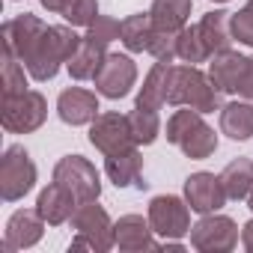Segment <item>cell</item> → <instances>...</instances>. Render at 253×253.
Masks as SVG:
<instances>
[{
  "label": "cell",
  "mask_w": 253,
  "mask_h": 253,
  "mask_svg": "<svg viewBox=\"0 0 253 253\" xmlns=\"http://www.w3.org/2000/svg\"><path fill=\"white\" fill-rule=\"evenodd\" d=\"M84 36H78L72 27H45L33 45L21 54V63L27 66L33 81H51L63 63L72 60V54L81 48Z\"/></svg>",
  "instance_id": "cell-1"
},
{
  "label": "cell",
  "mask_w": 253,
  "mask_h": 253,
  "mask_svg": "<svg viewBox=\"0 0 253 253\" xmlns=\"http://www.w3.org/2000/svg\"><path fill=\"white\" fill-rule=\"evenodd\" d=\"M167 104L191 107V110H200V113H214V110H220V89L194 63L173 66L170 69V84H167Z\"/></svg>",
  "instance_id": "cell-2"
},
{
  "label": "cell",
  "mask_w": 253,
  "mask_h": 253,
  "mask_svg": "<svg viewBox=\"0 0 253 253\" xmlns=\"http://www.w3.org/2000/svg\"><path fill=\"white\" fill-rule=\"evenodd\" d=\"M167 140L176 143L194 161L211 158L217 152V134H214V128L203 122V113L200 110H191V107L176 110L167 119Z\"/></svg>",
  "instance_id": "cell-3"
},
{
  "label": "cell",
  "mask_w": 253,
  "mask_h": 253,
  "mask_svg": "<svg viewBox=\"0 0 253 253\" xmlns=\"http://www.w3.org/2000/svg\"><path fill=\"white\" fill-rule=\"evenodd\" d=\"M72 226H75L72 250H95V253H107L110 247H116L110 214H107L95 200L78 203V209H75V214H72Z\"/></svg>",
  "instance_id": "cell-4"
},
{
  "label": "cell",
  "mask_w": 253,
  "mask_h": 253,
  "mask_svg": "<svg viewBox=\"0 0 253 253\" xmlns=\"http://www.w3.org/2000/svg\"><path fill=\"white\" fill-rule=\"evenodd\" d=\"M48 116V101L42 92L27 89L18 95H3V113L0 122L9 134H30L36 128H42V122Z\"/></svg>",
  "instance_id": "cell-5"
},
{
  "label": "cell",
  "mask_w": 253,
  "mask_h": 253,
  "mask_svg": "<svg viewBox=\"0 0 253 253\" xmlns=\"http://www.w3.org/2000/svg\"><path fill=\"white\" fill-rule=\"evenodd\" d=\"M36 185V164L24 152V146H9L0 158V197L6 203H18Z\"/></svg>",
  "instance_id": "cell-6"
},
{
  "label": "cell",
  "mask_w": 253,
  "mask_h": 253,
  "mask_svg": "<svg viewBox=\"0 0 253 253\" xmlns=\"http://www.w3.org/2000/svg\"><path fill=\"white\" fill-rule=\"evenodd\" d=\"M54 182H60L66 191H72V197L78 203L98 200V194H101L98 170L84 155H66V158H60L57 167H54Z\"/></svg>",
  "instance_id": "cell-7"
},
{
  "label": "cell",
  "mask_w": 253,
  "mask_h": 253,
  "mask_svg": "<svg viewBox=\"0 0 253 253\" xmlns=\"http://www.w3.org/2000/svg\"><path fill=\"white\" fill-rule=\"evenodd\" d=\"M238 244V226L226 214H203L191 226V247L200 253H229Z\"/></svg>",
  "instance_id": "cell-8"
},
{
  "label": "cell",
  "mask_w": 253,
  "mask_h": 253,
  "mask_svg": "<svg viewBox=\"0 0 253 253\" xmlns=\"http://www.w3.org/2000/svg\"><path fill=\"white\" fill-rule=\"evenodd\" d=\"M149 223L152 229L164 238V241H176L182 235L191 232V211H188V200L173 197V194H161L149 203Z\"/></svg>",
  "instance_id": "cell-9"
},
{
  "label": "cell",
  "mask_w": 253,
  "mask_h": 253,
  "mask_svg": "<svg viewBox=\"0 0 253 253\" xmlns=\"http://www.w3.org/2000/svg\"><path fill=\"white\" fill-rule=\"evenodd\" d=\"M89 143L104 158L113 155V152L128 149V146H137L134 134H131V122L122 113H98L92 119V125H89Z\"/></svg>",
  "instance_id": "cell-10"
},
{
  "label": "cell",
  "mask_w": 253,
  "mask_h": 253,
  "mask_svg": "<svg viewBox=\"0 0 253 253\" xmlns=\"http://www.w3.org/2000/svg\"><path fill=\"white\" fill-rule=\"evenodd\" d=\"M92 81L104 98H125L137 81V66L128 54H107Z\"/></svg>",
  "instance_id": "cell-11"
},
{
  "label": "cell",
  "mask_w": 253,
  "mask_h": 253,
  "mask_svg": "<svg viewBox=\"0 0 253 253\" xmlns=\"http://www.w3.org/2000/svg\"><path fill=\"white\" fill-rule=\"evenodd\" d=\"M185 200H188L191 211H197V214H211V211H220L229 197H226V191H223L220 176L200 170V173H191V176L185 179Z\"/></svg>",
  "instance_id": "cell-12"
},
{
  "label": "cell",
  "mask_w": 253,
  "mask_h": 253,
  "mask_svg": "<svg viewBox=\"0 0 253 253\" xmlns=\"http://www.w3.org/2000/svg\"><path fill=\"white\" fill-rule=\"evenodd\" d=\"M45 232V217L36 209H18L9 220H6V235H3V250H27L33 244H39Z\"/></svg>",
  "instance_id": "cell-13"
},
{
  "label": "cell",
  "mask_w": 253,
  "mask_h": 253,
  "mask_svg": "<svg viewBox=\"0 0 253 253\" xmlns=\"http://www.w3.org/2000/svg\"><path fill=\"white\" fill-rule=\"evenodd\" d=\"M247 66H250V57L229 48V51H220L211 57L209 78L220 92H241V84L247 78Z\"/></svg>",
  "instance_id": "cell-14"
},
{
  "label": "cell",
  "mask_w": 253,
  "mask_h": 253,
  "mask_svg": "<svg viewBox=\"0 0 253 253\" xmlns=\"http://www.w3.org/2000/svg\"><path fill=\"white\" fill-rule=\"evenodd\" d=\"M152 223L143 220L140 214H122L116 223H113V241L119 250H128V253H137V250H155V238H152Z\"/></svg>",
  "instance_id": "cell-15"
},
{
  "label": "cell",
  "mask_w": 253,
  "mask_h": 253,
  "mask_svg": "<svg viewBox=\"0 0 253 253\" xmlns=\"http://www.w3.org/2000/svg\"><path fill=\"white\" fill-rule=\"evenodd\" d=\"M57 113L66 125H86L98 116V98L89 89L81 86H69L60 92L57 98Z\"/></svg>",
  "instance_id": "cell-16"
},
{
  "label": "cell",
  "mask_w": 253,
  "mask_h": 253,
  "mask_svg": "<svg viewBox=\"0 0 253 253\" xmlns=\"http://www.w3.org/2000/svg\"><path fill=\"white\" fill-rule=\"evenodd\" d=\"M78 209V200L72 197V191H66L60 182H51L48 188L39 191V200H36V211L45 217V223L51 226H60L66 220H72Z\"/></svg>",
  "instance_id": "cell-17"
},
{
  "label": "cell",
  "mask_w": 253,
  "mask_h": 253,
  "mask_svg": "<svg viewBox=\"0 0 253 253\" xmlns=\"http://www.w3.org/2000/svg\"><path fill=\"white\" fill-rule=\"evenodd\" d=\"M104 173H107V179L116 188H128V185H140L143 188V182H140L143 155L137 152V146H128V149H122V152H113L104 161Z\"/></svg>",
  "instance_id": "cell-18"
},
{
  "label": "cell",
  "mask_w": 253,
  "mask_h": 253,
  "mask_svg": "<svg viewBox=\"0 0 253 253\" xmlns=\"http://www.w3.org/2000/svg\"><path fill=\"white\" fill-rule=\"evenodd\" d=\"M45 27H48V24H42V18L24 12V15H18V18H12V21L3 24V30H0V36H3V48L15 51L18 60H21V54L33 45V39H36Z\"/></svg>",
  "instance_id": "cell-19"
},
{
  "label": "cell",
  "mask_w": 253,
  "mask_h": 253,
  "mask_svg": "<svg viewBox=\"0 0 253 253\" xmlns=\"http://www.w3.org/2000/svg\"><path fill=\"white\" fill-rule=\"evenodd\" d=\"M220 131L232 140L253 137V104L250 101H229L220 107Z\"/></svg>",
  "instance_id": "cell-20"
},
{
  "label": "cell",
  "mask_w": 253,
  "mask_h": 253,
  "mask_svg": "<svg viewBox=\"0 0 253 253\" xmlns=\"http://www.w3.org/2000/svg\"><path fill=\"white\" fill-rule=\"evenodd\" d=\"M170 69L173 63H161L155 60V66L149 69L140 92H137V104L140 107H152V110H161L167 104V84H170Z\"/></svg>",
  "instance_id": "cell-21"
},
{
  "label": "cell",
  "mask_w": 253,
  "mask_h": 253,
  "mask_svg": "<svg viewBox=\"0 0 253 253\" xmlns=\"http://www.w3.org/2000/svg\"><path fill=\"white\" fill-rule=\"evenodd\" d=\"M191 9H194V0H152L149 15H152V24L158 30L179 33L182 27H188Z\"/></svg>",
  "instance_id": "cell-22"
},
{
  "label": "cell",
  "mask_w": 253,
  "mask_h": 253,
  "mask_svg": "<svg viewBox=\"0 0 253 253\" xmlns=\"http://www.w3.org/2000/svg\"><path fill=\"white\" fill-rule=\"evenodd\" d=\"M152 33H155V24H152L149 12H137V15H128V18L119 21V39H122V45L128 48L131 54L149 51Z\"/></svg>",
  "instance_id": "cell-23"
},
{
  "label": "cell",
  "mask_w": 253,
  "mask_h": 253,
  "mask_svg": "<svg viewBox=\"0 0 253 253\" xmlns=\"http://www.w3.org/2000/svg\"><path fill=\"white\" fill-rule=\"evenodd\" d=\"M197 27H200V36H203V42L209 45L211 57H214V54H220V51H229V48H232L229 12H223V9H214V12L203 15V21H200Z\"/></svg>",
  "instance_id": "cell-24"
},
{
  "label": "cell",
  "mask_w": 253,
  "mask_h": 253,
  "mask_svg": "<svg viewBox=\"0 0 253 253\" xmlns=\"http://www.w3.org/2000/svg\"><path fill=\"white\" fill-rule=\"evenodd\" d=\"M104 57H107L104 45H98V42H92V39H86V36H84L81 48H78V51L72 54V60L66 63V66H69V75H72L75 81H86V78H95V72L101 69Z\"/></svg>",
  "instance_id": "cell-25"
},
{
  "label": "cell",
  "mask_w": 253,
  "mask_h": 253,
  "mask_svg": "<svg viewBox=\"0 0 253 253\" xmlns=\"http://www.w3.org/2000/svg\"><path fill=\"white\" fill-rule=\"evenodd\" d=\"M220 182H223V191L229 200H247L253 191V161L250 158L229 161L220 173Z\"/></svg>",
  "instance_id": "cell-26"
},
{
  "label": "cell",
  "mask_w": 253,
  "mask_h": 253,
  "mask_svg": "<svg viewBox=\"0 0 253 253\" xmlns=\"http://www.w3.org/2000/svg\"><path fill=\"white\" fill-rule=\"evenodd\" d=\"M128 122H131V134H134L137 146H149L161 134V119H158V110H152V107H140L137 104L128 113Z\"/></svg>",
  "instance_id": "cell-27"
},
{
  "label": "cell",
  "mask_w": 253,
  "mask_h": 253,
  "mask_svg": "<svg viewBox=\"0 0 253 253\" xmlns=\"http://www.w3.org/2000/svg\"><path fill=\"white\" fill-rule=\"evenodd\" d=\"M176 57L182 60V63H206V60H211V51H209V45L203 42V36H200V27L197 24H191V27H182L179 30V45H176Z\"/></svg>",
  "instance_id": "cell-28"
},
{
  "label": "cell",
  "mask_w": 253,
  "mask_h": 253,
  "mask_svg": "<svg viewBox=\"0 0 253 253\" xmlns=\"http://www.w3.org/2000/svg\"><path fill=\"white\" fill-rule=\"evenodd\" d=\"M24 63L18 60L15 51L3 48V95H18V92H27V78H24Z\"/></svg>",
  "instance_id": "cell-29"
},
{
  "label": "cell",
  "mask_w": 253,
  "mask_h": 253,
  "mask_svg": "<svg viewBox=\"0 0 253 253\" xmlns=\"http://www.w3.org/2000/svg\"><path fill=\"white\" fill-rule=\"evenodd\" d=\"M63 18L72 27H89L98 18V0H69L63 9Z\"/></svg>",
  "instance_id": "cell-30"
},
{
  "label": "cell",
  "mask_w": 253,
  "mask_h": 253,
  "mask_svg": "<svg viewBox=\"0 0 253 253\" xmlns=\"http://www.w3.org/2000/svg\"><path fill=\"white\" fill-rule=\"evenodd\" d=\"M229 30H232V39L253 48V0H247L238 12L229 15Z\"/></svg>",
  "instance_id": "cell-31"
},
{
  "label": "cell",
  "mask_w": 253,
  "mask_h": 253,
  "mask_svg": "<svg viewBox=\"0 0 253 253\" xmlns=\"http://www.w3.org/2000/svg\"><path fill=\"white\" fill-rule=\"evenodd\" d=\"M176 45H179V33H173V30H158V27H155L146 54H152V57L161 60V63H173V60H176Z\"/></svg>",
  "instance_id": "cell-32"
},
{
  "label": "cell",
  "mask_w": 253,
  "mask_h": 253,
  "mask_svg": "<svg viewBox=\"0 0 253 253\" xmlns=\"http://www.w3.org/2000/svg\"><path fill=\"white\" fill-rule=\"evenodd\" d=\"M86 39H92V42H98V45L107 48L113 39H119V21H113V18H107V15H98V18L89 24Z\"/></svg>",
  "instance_id": "cell-33"
},
{
  "label": "cell",
  "mask_w": 253,
  "mask_h": 253,
  "mask_svg": "<svg viewBox=\"0 0 253 253\" xmlns=\"http://www.w3.org/2000/svg\"><path fill=\"white\" fill-rule=\"evenodd\" d=\"M241 244H244L247 253H253V220H247V223L241 226Z\"/></svg>",
  "instance_id": "cell-34"
},
{
  "label": "cell",
  "mask_w": 253,
  "mask_h": 253,
  "mask_svg": "<svg viewBox=\"0 0 253 253\" xmlns=\"http://www.w3.org/2000/svg\"><path fill=\"white\" fill-rule=\"evenodd\" d=\"M241 95L253 101V57H250V66H247V78H244V84H241Z\"/></svg>",
  "instance_id": "cell-35"
},
{
  "label": "cell",
  "mask_w": 253,
  "mask_h": 253,
  "mask_svg": "<svg viewBox=\"0 0 253 253\" xmlns=\"http://www.w3.org/2000/svg\"><path fill=\"white\" fill-rule=\"evenodd\" d=\"M66 3H69V0H42V6H45L48 12H60V15H63V9H66Z\"/></svg>",
  "instance_id": "cell-36"
},
{
  "label": "cell",
  "mask_w": 253,
  "mask_h": 253,
  "mask_svg": "<svg viewBox=\"0 0 253 253\" xmlns=\"http://www.w3.org/2000/svg\"><path fill=\"white\" fill-rule=\"evenodd\" d=\"M247 206H250V211H253V191H250V197H247Z\"/></svg>",
  "instance_id": "cell-37"
},
{
  "label": "cell",
  "mask_w": 253,
  "mask_h": 253,
  "mask_svg": "<svg viewBox=\"0 0 253 253\" xmlns=\"http://www.w3.org/2000/svg\"><path fill=\"white\" fill-rule=\"evenodd\" d=\"M211 3H229V0H211Z\"/></svg>",
  "instance_id": "cell-38"
}]
</instances>
